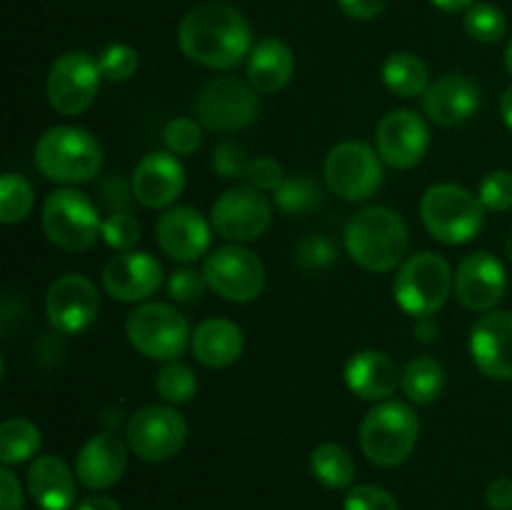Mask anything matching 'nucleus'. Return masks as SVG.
I'll use <instances>...</instances> for the list:
<instances>
[{"label":"nucleus","instance_id":"nucleus-53","mask_svg":"<svg viewBox=\"0 0 512 510\" xmlns=\"http://www.w3.org/2000/svg\"><path fill=\"white\" fill-rule=\"evenodd\" d=\"M505 68H508V73L512 75V40H510L508 50H505Z\"/></svg>","mask_w":512,"mask_h":510},{"label":"nucleus","instance_id":"nucleus-39","mask_svg":"<svg viewBox=\"0 0 512 510\" xmlns=\"http://www.w3.org/2000/svg\"><path fill=\"white\" fill-rule=\"evenodd\" d=\"M163 140L173 155H193L203 143V133L193 118H173L165 123Z\"/></svg>","mask_w":512,"mask_h":510},{"label":"nucleus","instance_id":"nucleus-9","mask_svg":"<svg viewBox=\"0 0 512 510\" xmlns=\"http://www.w3.org/2000/svg\"><path fill=\"white\" fill-rule=\"evenodd\" d=\"M260 113L258 90L240 78L208 80L195 98V115L200 123L215 133H235L255 123Z\"/></svg>","mask_w":512,"mask_h":510},{"label":"nucleus","instance_id":"nucleus-23","mask_svg":"<svg viewBox=\"0 0 512 510\" xmlns=\"http://www.w3.org/2000/svg\"><path fill=\"white\" fill-rule=\"evenodd\" d=\"M480 108V90L465 75H445L423 95V110L435 125L455 128L473 118Z\"/></svg>","mask_w":512,"mask_h":510},{"label":"nucleus","instance_id":"nucleus-34","mask_svg":"<svg viewBox=\"0 0 512 510\" xmlns=\"http://www.w3.org/2000/svg\"><path fill=\"white\" fill-rule=\"evenodd\" d=\"M155 390H158L160 398L168 400V403H188V400H193V395L198 393V378H195V373L185 363L170 360V363H165L163 368L158 370Z\"/></svg>","mask_w":512,"mask_h":510},{"label":"nucleus","instance_id":"nucleus-31","mask_svg":"<svg viewBox=\"0 0 512 510\" xmlns=\"http://www.w3.org/2000/svg\"><path fill=\"white\" fill-rule=\"evenodd\" d=\"M40 450V428L28 418H8L0 425V460L18 465Z\"/></svg>","mask_w":512,"mask_h":510},{"label":"nucleus","instance_id":"nucleus-18","mask_svg":"<svg viewBox=\"0 0 512 510\" xmlns=\"http://www.w3.org/2000/svg\"><path fill=\"white\" fill-rule=\"evenodd\" d=\"M163 283V265L150 253L125 250L108 260L103 270L105 293L120 303H138L153 295Z\"/></svg>","mask_w":512,"mask_h":510},{"label":"nucleus","instance_id":"nucleus-13","mask_svg":"<svg viewBox=\"0 0 512 510\" xmlns=\"http://www.w3.org/2000/svg\"><path fill=\"white\" fill-rule=\"evenodd\" d=\"M203 275L208 288L233 303H250L265 288V265L243 245H225L205 258Z\"/></svg>","mask_w":512,"mask_h":510},{"label":"nucleus","instance_id":"nucleus-25","mask_svg":"<svg viewBox=\"0 0 512 510\" xmlns=\"http://www.w3.org/2000/svg\"><path fill=\"white\" fill-rule=\"evenodd\" d=\"M78 475L58 455H40L28 470V490L43 510H70L75 505Z\"/></svg>","mask_w":512,"mask_h":510},{"label":"nucleus","instance_id":"nucleus-29","mask_svg":"<svg viewBox=\"0 0 512 510\" xmlns=\"http://www.w3.org/2000/svg\"><path fill=\"white\" fill-rule=\"evenodd\" d=\"M310 470L315 480L330 490H343L355 480L353 455L338 443H320L310 455Z\"/></svg>","mask_w":512,"mask_h":510},{"label":"nucleus","instance_id":"nucleus-2","mask_svg":"<svg viewBox=\"0 0 512 510\" xmlns=\"http://www.w3.org/2000/svg\"><path fill=\"white\" fill-rule=\"evenodd\" d=\"M345 250L360 268L370 273H388L403 265L410 245V233L405 220L395 210L373 205L345 225Z\"/></svg>","mask_w":512,"mask_h":510},{"label":"nucleus","instance_id":"nucleus-15","mask_svg":"<svg viewBox=\"0 0 512 510\" xmlns=\"http://www.w3.org/2000/svg\"><path fill=\"white\" fill-rule=\"evenodd\" d=\"M45 313L58 333H83L100 313V295L93 280L70 273L55 280L45 295Z\"/></svg>","mask_w":512,"mask_h":510},{"label":"nucleus","instance_id":"nucleus-43","mask_svg":"<svg viewBox=\"0 0 512 510\" xmlns=\"http://www.w3.org/2000/svg\"><path fill=\"white\" fill-rule=\"evenodd\" d=\"M345 510H400V505L378 485H358L345 495Z\"/></svg>","mask_w":512,"mask_h":510},{"label":"nucleus","instance_id":"nucleus-20","mask_svg":"<svg viewBox=\"0 0 512 510\" xmlns=\"http://www.w3.org/2000/svg\"><path fill=\"white\" fill-rule=\"evenodd\" d=\"M160 250L180 263H195L210 248V225L190 205H178L160 215L155 225Z\"/></svg>","mask_w":512,"mask_h":510},{"label":"nucleus","instance_id":"nucleus-7","mask_svg":"<svg viewBox=\"0 0 512 510\" xmlns=\"http://www.w3.org/2000/svg\"><path fill=\"white\" fill-rule=\"evenodd\" d=\"M103 220L88 195L73 188H60L45 198L43 233L50 243L68 253H83L100 238Z\"/></svg>","mask_w":512,"mask_h":510},{"label":"nucleus","instance_id":"nucleus-38","mask_svg":"<svg viewBox=\"0 0 512 510\" xmlns=\"http://www.w3.org/2000/svg\"><path fill=\"white\" fill-rule=\"evenodd\" d=\"M335 263V245L328 235L310 233L295 245V265L305 270H325Z\"/></svg>","mask_w":512,"mask_h":510},{"label":"nucleus","instance_id":"nucleus-45","mask_svg":"<svg viewBox=\"0 0 512 510\" xmlns=\"http://www.w3.org/2000/svg\"><path fill=\"white\" fill-rule=\"evenodd\" d=\"M248 180L253 188L273 190L275 193V190H278L285 180L283 165H280L275 158H270V155H260V158L250 160Z\"/></svg>","mask_w":512,"mask_h":510},{"label":"nucleus","instance_id":"nucleus-11","mask_svg":"<svg viewBox=\"0 0 512 510\" xmlns=\"http://www.w3.org/2000/svg\"><path fill=\"white\" fill-rule=\"evenodd\" d=\"M128 448L148 463H163L188 440V423L178 410L168 405H145L138 413L130 415L128 428H125Z\"/></svg>","mask_w":512,"mask_h":510},{"label":"nucleus","instance_id":"nucleus-5","mask_svg":"<svg viewBox=\"0 0 512 510\" xmlns=\"http://www.w3.org/2000/svg\"><path fill=\"white\" fill-rule=\"evenodd\" d=\"M420 218L435 240L445 245H463L483 228L485 205L478 195L460 185L440 183L423 195Z\"/></svg>","mask_w":512,"mask_h":510},{"label":"nucleus","instance_id":"nucleus-54","mask_svg":"<svg viewBox=\"0 0 512 510\" xmlns=\"http://www.w3.org/2000/svg\"><path fill=\"white\" fill-rule=\"evenodd\" d=\"M505 250H508V258L512 260V235L508 238V248H505Z\"/></svg>","mask_w":512,"mask_h":510},{"label":"nucleus","instance_id":"nucleus-6","mask_svg":"<svg viewBox=\"0 0 512 510\" xmlns=\"http://www.w3.org/2000/svg\"><path fill=\"white\" fill-rule=\"evenodd\" d=\"M395 300L413 318H433L453 290V270L438 253H415L395 275Z\"/></svg>","mask_w":512,"mask_h":510},{"label":"nucleus","instance_id":"nucleus-35","mask_svg":"<svg viewBox=\"0 0 512 510\" xmlns=\"http://www.w3.org/2000/svg\"><path fill=\"white\" fill-rule=\"evenodd\" d=\"M465 30L478 43H498L508 30V23H505V15L498 5L475 3L465 13Z\"/></svg>","mask_w":512,"mask_h":510},{"label":"nucleus","instance_id":"nucleus-30","mask_svg":"<svg viewBox=\"0 0 512 510\" xmlns=\"http://www.w3.org/2000/svg\"><path fill=\"white\" fill-rule=\"evenodd\" d=\"M403 390L413 403L430 405L443 395L445 368L435 358H415L403 370Z\"/></svg>","mask_w":512,"mask_h":510},{"label":"nucleus","instance_id":"nucleus-14","mask_svg":"<svg viewBox=\"0 0 512 510\" xmlns=\"http://www.w3.org/2000/svg\"><path fill=\"white\" fill-rule=\"evenodd\" d=\"M210 220L225 240L250 243L270 228L273 208H270V200L265 198L263 190L253 188V185H238V188L225 190L215 200Z\"/></svg>","mask_w":512,"mask_h":510},{"label":"nucleus","instance_id":"nucleus-4","mask_svg":"<svg viewBox=\"0 0 512 510\" xmlns=\"http://www.w3.org/2000/svg\"><path fill=\"white\" fill-rule=\"evenodd\" d=\"M420 420L408 403L383 400L365 415L360 425V448L380 468H395L413 455Z\"/></svg>","mask_w":512,"mask_h":510},{"label":"nucleus","instance_id":"nucleus-17","mask_svg":"<svg viewBox=\"0 0 512 510\" xmlns=\"http://www.w3.org/2000/svg\"><path fill=\"white\" fill-rule=\"evenodd\" d=\"M378 155L395 170H410L425 158L430 145L428 123L415 110L400 108L385 115L375 130Z\"/></svg>","mask_w":512,"mask_h":510},{"label":"nucleus","instance_id":"nucleus-41","mask_svg":"<svg viewBox=\"0 0 512 510\" xmlns=\"http://www.w3.org/2000/svg\"><path fill=\"white\" fill-rule=\"evenodd\" d=\"M480 203L488 210L503 213L512 208V173L510 170H493L483 178L478 193Z\"/></svg>","mask_w":512,"mask_h":510},{"label":"nucleus","instance_id":"nucleus-33","mask_svg":"<svg viewBox=\"0 0 512 510\" xmlns=\"http://www.w3.org/2000/svg\"><path fill=\"white\" fill-rule=\"evenodd\" d=\"M33 188L18 173H5L0 180V220L5 225L20 223L33 210Z\"/></svg>","mask_w":512,"mask_h":510},{"label":"nucleus","instance_id":"nucleus-16","mask_svg":"<svg viewBox=\"0 0 512 510\" xmlns=\"http://www.w3.org/2000/svg\"><path fill=\"white\" fill-rule=\"evenodd\" d=\"M508 273L498 255L488 250L465 255L453 273V290L460 303L475 313H490L503 300Z\"/></svg>","mask_w":512,"mask_h":510},{"label":"nucleus","instance_id":"nucleus-46","mask_svg":"<svg viewBox=\"0 0 512 510\" xmlns=\"http://www.w3.org/2000/svg\"><path fill=\"white\" fill-rule=\"evenodd\" d=\"M0 510H23V488L10 468L0 470Z\"/></svg>","mask_w":512,"mask_h":510},{"label":"nucleus","instance_id":"nucleus-51","mask_svg":"<svg viewBox=\"0 0 512 510\" xmlns=\"http://www.w3.org/2000/svg\"><path fill=\"white\" fill-rule=\"evenodd\" d=\"M430 3L440 10H448V13H458V10L473 8L475 0H430Z\"/></svg>","mask_w":512,"mask_h":510},{"label":"nucleus","instance_id":"nucleus-42","mask_svg":"<svg viewBox=\"0 0 512 510\" xmlns=\"http://www.w3.org/2000/svg\"><path fill=\"white\" fill-rule=\"evenodd\" d=\"M205 288H208V280L193 268H178L168 280V293L175 303H198Z\"/></svg>","mask_w":512,"mask_h":510},{"label":"nucleus","instance_id":"nucleus-12","mask_svg":"<svg viewBox=\"0 0 512 510\" xmlns=\"http://www.w3.org/2000/svg\"><path fill=\"white\" fill-rule=\"evenodd\" d=\"M100 78L103 73L93 55L85 50H70L50 65L45 93L55 113L80 115L95 103Z\"/></svg>","mask_w":512,"mask_h":510},{"label":"nucleus","instance_id":"nucleus-10","mask_svg":"<svg viewBox=\"0 0 512 510\" xmlns=\"http://www.w3.org/2000/svg\"><path fill=\"white\" fill-rule=\"evenodd\" d=\"M378 150L360 140H345L335 145L325 158V183L338 198L360 203L378 193L383 185V163Z\"/></svg>","mask_w":512,"mask_h":510},{"label":"nucleus","instance_id":"nucleus-1","mask_svg":"<svg viewBox=\"0 0 512 510\" xmlns=\"http://www.w3.org/2000/svg\"><path fill=\"white\" fill-rule=\"evenodd\" d=\"M253 30L245 15L230 3L195 5L178 25V45L185 58L210 70L235 68L248 55Z\"/></svg>","mask_w":512,"mask_h":510},{"label":"nucleus","instance_id":"nucleus-32","mask_svg":"<svg viewBox=\"0 0 512 510\" xmlns=\"http://www.w3.org/2000/svg\"><path fill=\"white\" fill-rule=\"evenodd\" d=\"M323 200V190L318 188L313 178L298 175V178H285L283 185L275 190V205L290 215H303L315 210Z\"/></svg>","mask_w":512,"mask_h":510},{"label":"nucleus","instance_id":"nucleus-44","mask_svg":"<svg viewBox=\"0 0 512 510\" xmlns=\"http://www.w3.org/2000/svg\"><path fill=\"white\" fill-rule=\"evenodd\" d=\"M98 198L100 205L110 213H130V205L135 200V190L133 183H128L120 175H113V178L103 180L98 188Z\"/></svg>","mask_w":512,"mask_h":510},{"label":"nucleus","instance_id":"nucleus-19","mask_svg":"<svg viewBox=\"0 0 512 510\" xmlns=\"http://www.w3.org/2000/svg\"><path fill=\"white\" fill-rule=\"evenodd\" d=\"M470 355L483 375L512 380V313L490 310L475 323L470 335Z\"/></svg>","mask_w":512,"mask_h":510},{"label":"nucleus","instance_id":"nucleus-3","mask_svg":"<svg viewBox=\"0 0 512 510\" xmlns=\"http://www.w3.org/2000/svg\"><path fill=\"white\" fill-rule=\"evenodd\" d=\"M35 165L55 183H88L103 168V145L88 130L55 125L40 135L35 145Z\"/></svg>","mask_w":512,"mask_h":510},{"label":"nucleus","instance_id":"nucleus-52","mask_svg":"<svg viewBox=\"0 0 512 510\" xmlns=\"http://www.w3.org/2000/svg\"><path fill=\"white\" fill-rule=\"evenodd\" d=\"M500 113H503V120L505 125L512 130V85L508 90H505L503 100H500Z\"/></svg>","mask_w":512,"mask_h":510},{"label":"nucleus","instance_id":"nucleus-40","mask_svg":"<svg viewBox=\"0 0 512 510\" xmlns=\"http://www.w3.org/2000/svg\"><path fill=\"white\" fill-rule=\"evenodd\" d=\"M250 158L245 145L235 143V140H223L213 153V170L220 178H248Z\"/></svg>","mask_w":512,"mask_h":510},{"label":"nucleus","instance_id":"nucleus-28","mask_svg":"<svg viewBox=\"0 0 512 510\" xmlns=\"http://www.w3.org/2000/svg\"><path fill=\"white\" fill-rule=\"evenodd\" d=\"M383 83L398 98H418L430 88L428 65L415 53H393L383 63Z\"/></svg>","mask_w":512,"mask_h":510},{"label":"nucleus","instance_id":"nucleus-21","mask_svg":"<svg viewBox=\"0 0 512 510\" xmlns=\"http://www.w3.org/2000/svg\"><path fill=\"white\" fill-rule=\"evenodd\" d=\"M135 200L145 208H168L185 188V168L173 153H148L133 170Z\"/></svg>","mask_w":512,"mask_h":510},{"label":"nucleus","instance_id":"nucleus-36","mask_svg":"<svg viewBox=\"0 0 512 510\" xmlns=\"http://www.w3.org/2000/svg\"><path fill=\"white\" fill-rule=\"evenodd\" d=\"M98 65L105 80H110V83H120V80L133 78L135 70H138L140 65V55L138 50L130 48V45L110 43L108 48H103V53H100Z\"/></svg>","mask_w":512,"mask_h":510},{"label":"nucleus","instance_id":"nucleus-37","mask_svg":"<svg viewBox=\"0 0 512 510\" xmlns=\"http://www.w3.org/2000/svg\"><path fill=\"white\" fill-rule=\"evenodd\" d=\"M143 228H140L138 218L133 213H110L108 218H103V230H100V238L110 245L113 250H133L138 245Z\"/></svg>","mask_w":512,"mask_h":510},{"label":"nucleus","instance_id":"nucleus-22","mask_svg":"<svg viewBox=\"0 0 512 510\" xmlns=\"http://www.w3.org/2000/svg\"><path fill=\"white\" fill-rule=\"evenodd\" d=\"M125 468H128V448L110 430L93 435L75 458L78 483L88 490L113 488L123 478Z\"/></svg>","mask_w":512,"mask_h":510},{"label":"nucleus","instance_id":"nucleus-48","mask_svg":"<svg viewBox=\"0 0 512 510\" xmlns=\"http://www.w3.org/2000/svg\"><path fill=\"white\" fill-rule=\"evenodd\" d=\"M485 503L493 510H512V478H495L485 490Z\"/></svg>","mask_w":512,"mask_h":510},{"label":"nucleus","instance_id":"nucleus-8","mask_svg":"<svg viewBox=\"0 0 512 510\" xmlns=\"http://www.w3.org/2000/svg\"><path fill=\"white\" fill-rule=\"evenodd\" d=\"M125 335L138 353L153 360H178L190 340V330L180 310L168 303H143L130 310Z\"/></svg>","mask_w":512,"mask_h":510},{"label":"nucleus","instance_id":"nucleus-47","mask_svg":"<svg viewBox=\"0 0 512 510\" xmlns=\"http://www.w3.org/2000/svg\"><path fill=\"white\" fill-rule=\"evenodd\" d=\"M345 15L355 20H373L385 10L388 0H338Z\"/></svg>","mask_w":512,"mask_h":510},{"label":"nucleus","instance_id":"nucleus-27","mask_svg":"<svg viewBox=\"0 0 512 510\" xmlns=\"http://www.w3.org/2000/svg\"><path fill=\"white\" fill-rule=\"evenodd\" d=\"M295 73V55L288 43L278 38L260 40L248 60V83L258 93L270 95L283 90Z\"/></svg>","mask_w":512,"mask_h":510},{"label":"nucleus","instance_id":"nucleus-26","mask_svg":"<svg viewBox=\"0 0 512 510\" xmlns=\"http://www.w3.org/2000/svg\"><path fill=\"white\" fill-rule=\"evenodd\" d=\"M193 355L208 368H228L243 355L245 338L243 330L225 318H210L195 328L190 335Z\"/></svg>","mask_w":512,"mask_h":510},{"label":"nucleus","instance_id":"nucleus-49","mask_svg":"<svg viewBox=\"0 0 512 510\" xmlns=\"http://www.w3.org/2000/svg\"><path fill=\"white\" fill-rule=\"evenodd\" d=\"M438 335L440 330L433 318H418V323H415V338H418L420 343H435Z\"/></svg>","mask_w":512,"mask_h":510},{"label":"nucleus","instance_id":"nucleus-24","mask_svg":"<svg viewBox=\"0 0 512 510\" xmlns=\"http://www.w3.org/2000/svg\"><path fill=\"white\" fill-rule=\"evenodd\" d=\"M345 383L360 400H388L403 385L398 365L380 350H360L345 365Z\"/></svg>","mask_w":512,"mask_h":510},{"label":"nucleus","instance_id":"nucleus-50","mask_svg":"<svg viewBox=\"0 0 512 510\" xmlns=\"http://www.w3.org/2000/svg\"><path fill=\"white\" fill-rule=\"evenodd\" d=\"M75 510H123L113 498H105V495H90V498L80 500V505Z\"/></svg>","mask_w":512,"mask_h":510}]
</instances>
